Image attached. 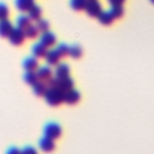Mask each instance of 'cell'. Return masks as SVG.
I'll return each mask as SVG.
<instances>
[{"label": "cell", "instance_id": "obj_23", "mask_svg": "<svg viewBox=\"0 0 154 154\" xmlns=\"http://www.w3.org/2000/svg\"><path fill=\"white\" fill-rule=\"evenodd\" d=\"M69 55H70L71 58H73V59L81 58V55H82V49H81V47L77 46V45L71 46L70 49H69Z\"/></svg>", "mask_w": 154, "mask_h": 154}, {"label": "cell", "instance_id": "obj_4", "mask_svg": "<svg viewBox=\"0 0 154 154\" xmlns=\"http://www.w3.org/2000/svg\"><path fill=\"white\" fill-rule=\"evenodd\" d=\"M43 132H45V136L46 137L52 138V140H55V138H58L61 135V128L57 123H48L45 126Z\"/></svg>", "mask_w": 154, "mask_h": 154}, {"label": "cell", "instance_id": "obj_14", "mask_svg": "<svg viewBox=\"0 0 154 154\" xmlns=\"http://www.w3.org/2000/svg\"><path fill=\"white\" fill-rule=\"evenodd\" d=\"M23 66H24V69L26 71H36L38 69V61L34 57H28L23 61Z\"/></svg>", "mask_w": 154, "mask_h": 154}, {"label": "cell", "instance_id": "obj_22", "mask_svg": "<svg viewBox=\"0 0 154 154\" xmlns=\"http://www.w3.org/2000/svg\"><path fill=\"white\" fill-rule=\"evenodd\" d=\"M87 1L88 0H70V5H71V7L73 10L81 11V10H84L85 8Z\"/></svg>", "mask_w": 154, "mask_h": 154}, {"label": "cell", "instance_id": "obj_25", "mask_svg": "<svg viewBox=\"0 0 154 154\" xmlns=\"http://www.w3.org/2000/svg\"><path fill=\"white\" fill-rule=\"evenodd\" d=\"M109 12L112 13V16H113L114 19H118V18H120V17L124 14L123 6H111Z\"/></svg>", "mask_w": 154, "mask_h": 154}, {"label": "cell", "instance_id": "obj_12", "mask_svg": "<svg viewBox=\"0 0 154 154\" xmlns=\"http://www.w3.org/2000/svg\"><path fill=\"white\" fill-rule=\"evenodd\" d=\"M12 29H13V25L8 19L0 20V36L7 37L10 35V32L12 31Z\"/></svg>", "mask_w": 154, "mask_h": 154}, {"label": "cell", "instance_id": "obj_15", "mask_svg": "<svg viewBox=\"0 0 154 154\" xmlns=\"http://www.w3.org/2000/svg\"><path fill=\"white\" fill-rule=\"evenodd\" d=\"M30 24H31V19L26 14H20V16H18L16 18V26L19 28V29H22V30H24L25 28H28Z\"/></svg>", "mask_w": 154, "mask_h": 154}, {"label": "cell", "instance_id": "obj_31", "mask_svg": "<svg viewBox=\"0 0 154 154\" xmlns=\"http://www.w3.org/2000/svg\"><path fill=\"white\" fill-rule=\"evenodd\" d=\"M149 1H150V2H152V4H154V0H149Z\"/></svg>", "mask_w": 154, "mask_h": 154}, {"label": "cell", "instance_id": "obj_30", "mask_svg": "<svg viewBox=\"0 0 154 154\" xmlns=\"http://www.w3.org/2000/svg\"><path fill=\"white\" fill-rule=\"evenodd\" d=\"M6 154H20V150H19L18 148H16V147H12V148H10V149L7 150Z\"/></svg>", "mask_w": 154, "mask_h": 154}, {"label": "cell", "instance_id": "obj_20", "mask_svg": "<svg viewBox=\"0 0 154 154\" xmlns=\"http://www.w3.org/2000/svg\"><path fill=\"white\" fill-rule=\"evenodd\" d=\"M28 16L31 20H37L41 18V7L37 6V5H34L29 11H28Z\"/></svg>", "mask_w": 154, "mask_h": 154}, {"label": "cell", "instance_id": "obj_13", "mask_svg": "<svg viewBox=\"0 0 154 154\" xmlns=\"http://www.w3.org/2000/svg\"><path fill=\"white\" fill-rule=\"evenodd\" d=\"M47 51H48V48L46 46H43L41 42H37L32 46V54L35 58H45Z\"/></svg>", "mask_w": 154, "mask_h": 154}, {"label": "cell", "instance_id": "obj_21", "mask_svg": "<svg viewBox=\"0 0 154 154\" xmlns=\"http://www.w3.org/2000/svg\"><path fill=\"white\" fill-rule=\"evenodd\" d=\"M24 79H25V82H26L28 84L34 85V84L38 81L37 75H36V71H26V73L24 75Z\"/></svg>", "mask_w": 154, "mask_h": 154}, {"label": "cell", "instance_id": "obj_16", "mask_svg": "<svg viewBox=\"0 0 154 154\" xmlns=\"http://www.w3.org/2000/svg\"><path fill=\"white\" fill-rule=\"evenodd\" d=\"M69 72H70V67H69L67 64H58L57 67H55L54 75H55L57 78H61V77L69 76Z\"/></svg>", "mask_w": 154, "mask_h": 154}, {"label": "cell", "instance_id": "obj_29", "mask_svg": "<svg viewBox=\"0 0 154 154\" xmlns=\"http://www.w3.org/2000/svg\"><path fill=\"white\" fill-rule=\"evenodd\" d=\"M125 0H108V4L111 6H122Z\"/></svg>", "mask_w": 154, "mask_h": 154}, {"label": "cell", "instance_id": "obj_3", "mask_svg": "<svg viewBox=\"0 0 154 154\" xmlns=\"http://www.w3.org/2000/svg\"><path fill=\"white\" fill-rule=\"evenodd\" d=\"M84 11L90 17H96L97 18L99 14L102 12V6H101V4H100L99 0H89V1H87V5H85Z\"/></svg>", "mask_w": 154, "mask_h": 154}, {"label": "cell", "instance_id": "obj_8", "mask_svg": "<svg viewBox=\"0 0 154 154\" xmlns=\"http://www.w3.org/2000/svg\"><path fill=\"white\" fill-rule=\"evenodd\" d=\"M40 42L43 46H46L47 48H49L55 43V35L53 32H51L49 30L46 31V32H42V35L40 37Z\"/></svg>", "mask_w": 154, "mask_h": 154}, {"label": "cell", "instance_id": "obj_1", "mask_svg": "<svg viewBox=\"0 0 154 154\" xmlns=\"http://www.w3.org/2000/svg\"><path fill=\"white\" fill-rule=\"evenodd\" d=\"M47 84H48V87H54V88L60 89L63 93L73 89V79H72L70 76L61 77V78L52 77Z\"/></svg>", "mask_w": 154, "mask_h": 154}, {"label": "cell", "instance_id": "obj_19", "mask_svg": "<svg viewBox=\"0 0 154 154\" xmlns=\"http://www.w3.org/2000/svg\"><path fill=\"white\" fill-rule=\"evenodd\" d=\"M38 29L35 24H30L28 28L24 29V34H25V37L28 38H36L38 36Z\"/></svg>", "mask_w": 154, "mask_h": 154}, {"label": "cell", "instance_id": "obj_10", "mask_svg": "<svg viewBox=\"0 0 154 154\" xmlns=\"http://www.w3.org/2000/svg\"><path fill=\"white\" fill-rule=\"evenodd\" d=\"M79 100V93L75 89L67 90L64 93V102L69 103V105H73Z\"/></svg>", "mask_w": 154, "mask_h": 154}, {"label": "cell", "instance_id": "obj_17", "mask_svg": "<svg viewBox=\"0 0 154 154\" xmlns=\"http://www.w3.org/2000/svg\"><path fill=\"white\" fill-rule=\"evenodd\" d=\"M97 19H99V22H100L101 24H103V25H109V24H112L113 20H114V18H113V16H112V13H111L109 11H102V12L99 14Z\"/></svg>", "mask_w": 154, "mask_h": 154}, {"label": "cell", "instance_id": "obj_9", "mask_svg": "<svg viewBox=\"0 0 154 154\" xmlns=\"http://www.w3.org/2000/svg\"><path fill=\"white\" fill-rule=\"evenodd\" d=\"M38 147L41 148V150H43V152H46V153L52 152V150L54 149V147H55V144H54V140L43 136V137L38 141Z\"/></svg>", "mask_w": 154, "mask_h": 154}, {"label": "cell", "instance_id": "obj_28", "mask_svg": "<svg viewBox=\"0 0 154 154\" xmlns=\"http://www.w3.org/2000/svg\"><path fill=\"white\" fill-rule=\"evenodd\" d=\"M20 154H37L36 149L31 146H28V147H24L22 150H20Z\"/></svg>", "mask_w": 154, "mask_h": 154}, {"label": "cell", "instance_id": "obj_5", "mask_svg": "<svg viewBox=\"0 0 154 154\" xmlns=\"http://www.w3.org/2000/svg\"><path fill=\"white\" fill-rule=\"evenodd\" d=\"M8 37V41L14 45V46H19L23 43V41L25 40V34H24V30L19 29V28H13L12 31L10 32V35L7 36Z\"/></svg>", "mask_w": 154, "mask_h": 154}, {"label": "cell", "instance_id": "obj_6", "mask_svg": "<svg viewBox=\"0 0 154 154\" xmlns=\"http://www.w3.org/2000/svg\"><path fill=\"white\" fill-rule=\"evenodd\" d=\"M36 75H37L38 81H42L46 83H48L49 79L53 77V72H52L51 67H48V66H40L36 70Z\"/></svg>", "mask_w": 154, "mask_h": 154}, {"label": "cell", "instance_id": "obj_27", "mask_svg": "<svg viewBox=\"0 0 154 154\" xmlns=\"http://www.w3.org/2000/svg\"><path fill=\"white\" fill-rule=\"evenodd\" d=\"M8 14H10L8 7H7L4 2H0V20L7 19V18H8Z\"/></svg>", "mask_w": 154, "mask_h": 154}, {"label": "cell", "instance_id": "obj_32", "mask_svg": "<svg viewBox=\"0 0 154 154\" xmlns=\"http://www.w3.org/2000/svg\"><path fill=\"white\" fill-rule=\"evenodd\" d=\"M88 1H89V0H88Z\"/></svg>", "mask_w": 154, "mask_h": 154}, {"label": "cell", "instance_id": "obj_11", "mask_svg": "<svg viewBox=\"0 0 154 154\" xmlns=\"http://www.w3.org/2000/svg\"><path fill=\"white\" fill-rule=\"evenodd\" d=\"M60 55L58 54V52L55 49H51V51H47L46 55H45V59L47 61L48 65H58L59 60H60Z\"/></svg>", "mask_w": 154, "mask_h": 154}, {"label": "cell", "instance_id": "obj_24", "mask_svg": "<svg viewBox=\"0 0 154 154\" xmlns=\"http://www.w3.org/2000/svg\"><path fill=\"white\" fill-rule=\"evenodd\" d=\"M35 25L37 26V29H38L40 32H46V31H48V29H49V24H48V22H47L46 19H42V18L37 19Z\"/></svg>", "mask_w": 154, "mask_h": 154}, {"label": "cell", "instance_id": "obj_18", "mask_svg": "<svg viewBox=\"0 0 154 154\" xmlns=\"http://www.w3.org/2000/svg\"><path fill=\"white\" fill-rule=\"evenodd\" d=\"M32 89H34V93L37 95V96H43L46 90L48 89V84L46 82H42V81H37L34 85H32Z\"/></svg>", "mask_w": 154, "mask_h": 154}, {"label": "cell", "instance_id": "obj_7", "mask_svg": "<svg viewBox=\"0 0 154 154\" xmlns=\"http://www.w3.org/2000/svg\"><path fill=\"white\" fill-rule=\"evenodd\" d=\"M35 5V0H14V6L19 12H28Z\"/></svg>", "mask_w": 154, "mask_h": 154}, {"label": "cell", "instance_id": "obj_26", "mask_svg": "<svg viewBox=\"0 0 154 154\" xmlns=\"http://www.w3.org/2000/svg\"><path fill=\"white\" fill-rule=\"evenodd\" d=\"M69 49H70V47H69L67 45H64V43L58 45V47L55 48V51L58 52V54H59L60 57H66V55L69 54Z\"/></svg>", "mask_w": 154, "mask_h": 154}, {"label": "cell", "instance_id": "obj_2", "mask_svg": "<svg viewBox=\"0 0 154 154\" xmlns=\"http://www.w3.org/2000/svg\"><path fill=\"white\" fill-rule=\"evenodd\" d=\"M43 96L47 103H49L51 106H58L61 102H64V93L60 89L54 88V87H48Z\"/></svg>", "mask_w": 154, "mask_h": 154}]
</instances>
